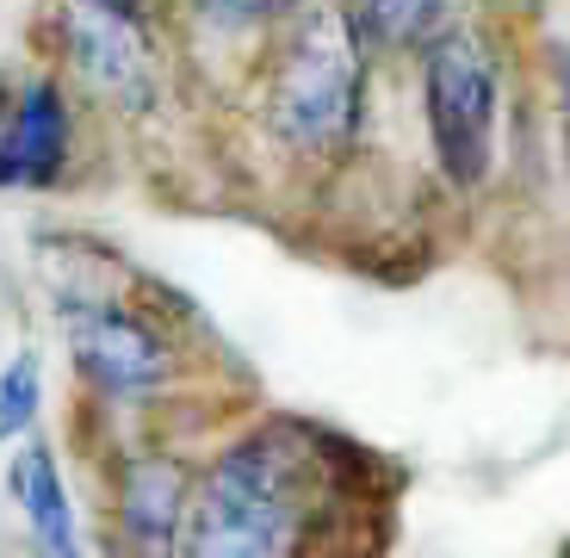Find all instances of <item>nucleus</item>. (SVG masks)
I'll return each instance as SVG.
<instances>
[{
	"label": "nucleus",
	"instance_id": "14",
	"mask_svg": "<svg viewBox=\"0 0 570 558\" xmlns=\"http://www.w3.org/2000/svg\"><path fill=\"white\" fill-rule=\"evenodd\" d=\"M112 558H142V552H112Z\"/></svg>",
	"mask_w": 570,
	"mask_h": 558
},
{
	"label": "nucleus",
	"instance_id": "11",
	"mask_svg": "<svg viewBox=\"0 0 570 558\" xmlns=\"http://www.w3.org/2000/svg\"><path fill=\"white\" fill-rule=\"evenodd\" d=\"M38 410H43V366L26 347V354H13L0 366V441H26Z\"/></svg>",
	"mask_w": 570,
	"mask_h": 558
},
{
	"label": "nucleus",
	"instance_id": "12",
	"mask_svg": "<svg viewBox=\"0 0 570 558\" xmlns=\"http://www.w3.org/2000/svg\"><path fill=\"white\" fill-rule=\"evenodd\" d=\"M552 106H558V137H564V168H570V43L552 57Z\"/></svg>",
	"mask_w": 570,
	"mask_h": 558
},
{
	"label": "nucleus",
	"instance_id": "8",
	"mask_svg": "<svg viewBox=\"0 0 570 558\" xmlns=\"http://www.w3.org/2000/svg\"><path fill=\"white\" fill-rule=\"evenodd\" d=\"M7 484H13V502L31 528L38 558H87L81 552V521H75V497H69V484H62V466H57L50 447L43 441L19 447Z\"/></svg>",
	"mask_w": 570,
	"mask_h": 558
},
{
	"label": "nucleus",
	"instance_id": "6",
	"mask_svg": "<svg viewBox=\"0 0 570 558\" xmlns=\"http://www.w3.org/2000/svg\"><path fill=\"white\" fill-rule=\"evenodd\" d=\"M75 161V106L57 75H26L0 106V193H43Z\"/></svg>",
	"mask_w": 570,
	"mask_h": 558
},
{
	"label": "nucleus",
	"instance_id": "7",
	"mask_svg": "<svg viewBox=\"0 0 570 558\" xmlns=\"http://www.w3.org/2000/svg\"><path fill=\"white\" fill-rule=\"evenodd\" d=\"M186 502H193V459H180L174 447H130L112 478L118 552L180 558Z\"/></svg>",
	"mask_w": 570,
	"mask_h": 558
},
{
	"label": "nucleus",
	"instance_id": "1",
	"mask_svg": "<svg viewBox=\"0 0 570 558\" xmlns=\"http://www.w3.org/2000/svg\"><path fill=\"white\" fill-rule=\"evenodd\" d=\"M360 447L304 415H261L236 429L186 502L180 558H342L360 490Z\"/></svg>",
	"mask_w": 570,
	"mask_h": 558
},
{
	"label": "nucleus",
	"instance_id": "5",
	"mask_svg": "<svg viewBox=\"0 0 570 558\" xmlns=\"http://www.w3.org/2000/svg\"><path fill=\"white\" fill-rule=\"evenodd\" d=\"M62 330H69V360L81 385L112 410H142L174 385L180 347L149 311L118 298H69L62 304Z\"/></svg>",
	"mask_w": 570,
	"mask_h": 558
},
{
	"label": "nucleus",
	"instance_id": "9",
	"mask_svg": "<svg viewBox=\"0 0 570 558\" xmlns=\"http://www.w3.org/2000/svg\"><path fill=\"white\" fill-rule=\"evenodd\" d=\"M311 7L316 0H180V19L205 50H261Z\"/></svg>",
	"mask_w": 570,
	"mask_h": 558
},
{
	"label": "nucleus",
	"instance_id": "2",
	"mask_svg": "<svg viewBox=\"0 0 570 558\" xmlns=\"http://www.w3.org/2000/svg\"><path fill=\"white\" fill-rule=\"evenodd\" d=\"M255 125L292 168L335 174L366 149L372 125V50L360 43L342 0H316L304 19L255 50Z\"/></svg>",
	"mask_w": 570,
	"mask_h": 558
},
{
	"label": "nucleus",
	"instance_id": "3",
	"mask_svg": "<svg viewBox=\"0 0 570 558\" xmlns=\"http://www.w3.org/2000/svg\"><path fill=\"white\" fill-rule=\"evenodd\" d=\"M415 94H422V137L434 180L459 199H478L502 161V106H509L502 50L478 26L453 19L441 38L422 43Z\"/></svg>",
	"mask_w": 570,
	"mask_h": 558
},
{
	"label": "nucleus",
	"instance_id": "10",
	"mask_svg": "<svg viewBox=\"0 0 570 558\" xmlns=\"http://www.w3.org/2000/svg\"><path fill=\"white\" fill-rule=\"evenodd\" d=\"M342 13L354 19L372 62H385V57H422V43L453 26V0H342Z\"/></svg>",
	"mask_w": 570,
	"mask_h": 558
},
{
	"label": "nucleus",
	"instance_id": "4",
	"mask_svg": "<svg viewBox=\"0 0 570 558\" xmlns=\"http://www.w3.org/2000/svg\"><path fill=\"white\" fill-rule=\"evenodd\" d=\"M57 43L81 94L100 100L106 112L149 118L168 100V43H161V26H149V19L118 13L106 0H62Z\"/></svg>",
	"mask_w": 570,
	"mask_h": 558
},
{
	"label": "nucleus",
	"instance_id": "13",
	"mask_svg": "<svg viewBox=\"0 0 570 558\" xmlns=\"http://www.w3.org/2000/svg\"><path fill=\"white\" fill-rule=\"evenodd\" d=\"M106 7H118V13H137V19H149V26H168V19L180 13V0H106Z\"/></svg>",
	"mask_w": 570,
	"mask_h": 558
}]
</instances>
